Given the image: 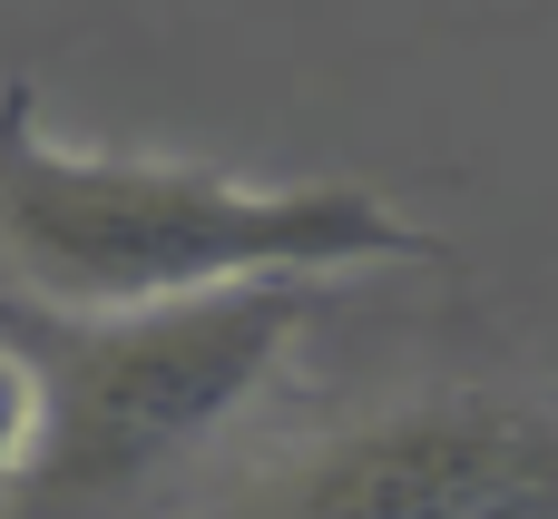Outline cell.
Wrapping results in <instances>:
<instances>
[{"instance_id":"6da1fadb","label":"cell","mask_w":558,"mask_h":519,"mask_svg":"<svg viewBox=\"0 0 558 519\" xmlns=\"http://www.w3.org/2000/svg\"><path fill=\"white\" fill-rule=\"evenodd\" d=\"M432 236L343 177H226L196 157H118L39 128L29 88H0V265L20 304L137 314L284 275L412 265Z\"/></svg>"},{"instance_id":"7a4b0ae2","label":"cell","mask_w":558,"mask_h":519,"mask_svg":"<svg viewBox=\"0 0 558 519\" xmlns=\"http://www.w3.org/2000/svg\"><path fill=\"white\" fill-rule=\"evenodd\" d=\"M324 304V275L137 304V314H59L0 304L10 343L39 373V451L10 519H118L167 471H186L216 432L255 412Z\"/></svg>"},{"instance_id":"3957f363","label":"cell","mask_w":558,"mask_h":519,"mask_svg":"<svg viewBox=\"0 0 558 519\" xmlns=\"http://www.w3.org/2000/svg\"><path fill=\"white\" fill-rule=\"evenodd\" d=\"M196 519H558V383H422L235 471Z\"/></svg>"},{"instance_id":"277c9868","label":"cell","mask_w":558,"mask_h":519,"mask_svg":"<svg viewBox=\"0 0 558 519\" xmlns=\"http://www.w3.org/2000/svg\"><path fill=\"white\" fill-rule=\"evenodd\" d=\"M29 451H39V373H29V353L10 343V324H0V510L20 500Z\"/></svg>"}]
</instances>
